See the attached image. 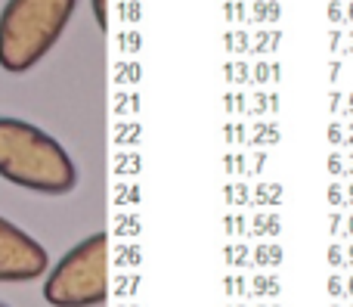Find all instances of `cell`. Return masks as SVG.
I'll use <instances>...</instances> for the list:
<instances>
[{"mask_svg":"<svg viewBox=\"0 0 353 307\" xmlns=\"http://www.w3.org/2000/svg\"><path fill=\"white\" fill-rule=\"evenodd\" d=\"M282 140V130L276 121H257L248 134V146L254 149H267V146H276Z\"/></svg>","mask_w":353,"mask_h":307,"instance_id":"52a82bcc","label":"cell"},{"mask_svg":"<svg viewBox=\"0 0 353 307\" xmlns=\"http://www.w3.org/2000/svg\"><path fill=\"white\" fill-rule=\"evenodd\" d=\"M140 121H124L115 134V143L118 146H140Z\"/></svg>","mask_w":353,"mask_h":307,"instance_id":"5bb4252c","label":"cell"},{"mask_svg":"<svg viewBox=\"0 0 353 307\" xmlns=\"http://www.w3.org/2000/svg\"><path fill=\"white\" fill-rule=\"evenodd\" d=\"M350 307H353V304H350Z\"/></svg>","mask_w":353,"mask_h":307,"instance_id":"94428289","label":"cell"},{"mask_svg":"<svg viewBox=\"0 0 353 307\" xmlns=\"http://www.w3.org/2000/svg\"><path fill=\"white\" fill-rule=\"evenodd\" d=\"M279 16H282L279 0H257L248 12L251 22H279Z\"/></svg>","mask_w":353,"mask_h":307,"instance_id":"30bf717a","label":"cell"},{"mask_svg":"<svg viewBox=\"0 0 353 307\" xmlns=\"http://www.w3.org/2000/svg\"><path fill=\"white\" fill-rule=\"evenodd\" d=\"M341 106H344V93L332 87V93H329V112H332V118H335L338 112H341Z\"/></svg>","mask_w":353,"mask_h":307,"instance_id":"74e56055","label":"cell"},{"mask_svg":"<svg viewBox=\"0 0 353 307\" xmlns=\"http://www.w3.org/2000/svg\"><path fill=\"white\" fill-rule=\"evenodd\" d=\"M257 307H279V304H257Z\"/></svg>","mask_w":353,"mask_h":307,"instance_id":"6f0895ef","label":"cell"},{"mask_svg":"<svg viewBox=\"0 0 353 307\" xmlns=\"http://www.w3.org/2000/svg\"><path fill=\"white\" fill-rule=\"evenodd\" d=\"M50 267L47 248L12 221L0 217V283H31Z\"/></svg>","mask_w":353,"mask_h":307,"instance_id":"277c9868","label":"cell"},{"mask_svg":"<svg viewBox=\"0 0 353 307\" xmlns=\"http://www.w3.org/2000/svg\"><path fill=\"white\" fill-rule=\"evenodd\" d=\"M130 50H140V34H124V53H130Z\"/></svg>","mask_w":353,"mask_h":307,"instance_id":"b9f144b4","label":"cell"},{"mask_svg":"<svg viewBox=\"0 0 353 307\" xmlns=\"http://www.w3.org/2000/svg\"><path fill=\"white\" fill-rule=\"evenodd\" d=\"M344 177H353V152L344 155Z\"/></svg>","mask_w":353,"mask_h":307,"instance_id":"bcb514c9","label":"cell"},{"mask_svg":"<svg viewBox=\"0 0 353 307\" xmlns=\"http://www.w3.org/2000/svg\"><path fill=\"white\" fill-rule=\"evenodd\" d=\"M223 171H226V177H248V161H245V155L242 152H226L223 155Z\"/></svg>","mask_w":353,"mask_h":307,"instance_id":"9a60e30c","label":"cell"},{"mask_svg":"<svg viewBox=\"0 0 353 307\" xmlns=\"http://www.w3.org/2000/svg\"><path fill=\"white\" fill-rule=\"evenodd\" d=\"M226 19H230V22H245V19H248L245 3H226Z\"/></svg>","mask_w":353,"mask_h":307,"instance_id":"e575fe53","label":"cell"},{"mask_svg":"<svg viewBox=\"0 0 353 307\" xmlns=\"http://www.w3.org/2000/svg\"><path fill=\"white\" fill-rule=\"evenodd\" d=\"M140 168H143V161H140V155L137 152H124V159H121V165H118V174H124V177H137L140 174Z\"/></svg>","mask_w":353,"mask_h":307,"instance_id":"d4e9b609","label":"cell"},{"mask_svg":"<svg viewBox=\"0 0 353 307\" xmlns=\"http://www.w3.org/2000/svg\"><path fill=\"white\" fill-rule=\"evenodd\" d=\"M226 307H248V304H226Z\"/></svg>","mask_w":353,"mask_h":307,"instance_id":"9f6ffc18","label":"cell"},{"mask_svg":"<svg viewBox=\"0 0 353 307\" xmlns=\"http://www.w3.org/2000/svg\"><path fill=\"white\" fill-rule=\"evenodd\" d=\"M223 230H226V236H245L248 233V217L245 215H226Z\"/></svg>","mask_w":353,"mask_h":307,"instance_id":"d6986e66","label":"cell"},{"mask_svg":"<svg viewBox=\"0 0 353 307\" xmlns=\"http://www.w3.org/2000/svg\"><path fill=\"white\" fill-rule=\"evenodd\" d=\"M245 112H248V115H254L257 121H261V118H263V115H267V112H270V93L257 90L254 97L248 99V109H245Z\"/></svg>","mask_w":353,"mask_h":307,"instance_id":"e0dca14e","label":"cell"},{"mask_svg":"<svg viewBox=\"0 0 353 307\" xmlns=\"http://www.w3.org/2000/svg\"><path fill=\"white\" fill-rule=\"evenodd\" d=\"M78 0H6L0 12V68H34L62 37Z\"/></svg>","mask_w":353,"mask_h":307,"instance_id":"7a4b0ae2","label":"cell"},{"mask_svg":"<svg viewBox=\"0 0 353 307\" xmlns=\"http://www.w3.org/2000/svg\"><path fill=\"white\" fill-rule=\"evenodd\" d=\"M325 261H329L332 270H338V267H344V248L338 246V242H332L329 252H325Z\"/></svg>","mask_w":353,"mask_h":307,"instance_id":"4dcf8cb0","label":"cell"},{"mask_svg":"<svg viewBox=\"0 0 353 307\" xmlns=\"http://www.w3.org/2000/svg\"><path fill=\"white\" fill-rule=\"evenodd\" d=\"M344 264H350V267H353V246L347 248V252H344Z\"/></svg>","mask_w":353,"mask_h":307,"instance_id":"db71d44e","label":"cell"},{"mask_svg":"<svg viewBox=\"0 0 353 307\" xmlns=\"http://www.w3.org/2000/svg\"><path fill=\"white\" fill-rule=\"evenodd\" d=\"M338 78H341V59H335L329 66V81H332V84H338Z\"/></svg>","mask_w":353,"mask_h":307,"instance_id":"7bdbcfd3","label":"cell"},{"mask_svg":"<svg viewBox=\"0 0 353 307\" xmlns=\"http://www.w3.org/2000/svg\"><path fill=\"white\" fill-rule=\"evenodd\" d=\"M338 47H341V31H332V37H329V50L335 53Z\"/></svg>","mask_w":353,"mask_h":307,"instance_id":"ee69618b","label":"cell"},{"mask_svg":"<svg viewBox=\"0 0 353 307\" xmlns=\"http://www.w3.org/2000/svg\"><path fill=\"white\" fill-rule=\"evenodd\" d=\"M344 22H350V25H353V3L347 6V10H344Z\"/></svg>","mask_w":353,"mask_h":307,"instance_id":"f5cc1de1","label":"cell"},{"mask_svg":"<svg viewBox=\"0 0 353 307\" xmlns=\"http://www.w3.org/2000/svg\"><path fill=\"white\" fill-rule=\"evenodd\" d=\"M341 112H344V115H350V118H353V93H350V97H344V106H341Z\"/></svg>","mask_w":353,"mask_h":307,"instance_id":"7dc6e473","label":"cell"},{"mask_svg":"<svg viewBox=\"0 0 353 307\" xmlns=\"http://www.w3.org/2000/svg\"><path fill=\"white\" fill-rule=\"evenodd\" d=\"M332 307H341V304H332Z\"/></svg>","mask_w":353,"mask_h":307,"instance_id":"680465c9","label":"cell"},{"mask_svg":"<svg viewBox=\"0 0 353 307\" xmlns=\"http://www.w3.org/2000/svg\"><path fill=\"white\" fill-rule=\"evenodd\" d=\"M226 53H248V34L245 31H226Z\"/></svg>","mask_w":353,"mask_h":307,"instance_id":"44dd1931","label":"cell"},{"mask_svg":"<svg viewBox=\"0 0 353 307\" xmlns=\"http://www.w3.org/2000/svg\"><path fill=\"white\" fill-rule=\"evenodd\" d=\"M121 75H124V84H137V81H140V62H134V59H124Z\"/></svg>","mask_w":353,"mask_h":307,"instance_id":"1f68e13d","label":"cell"},{"mask_svg":"<svg viewBox=\"0 0 353 307\" xmlns=\"http://www.w3.org/2000/svg\"><path fill=\"white\" fill-rule=\"evenodd\" d=\"M325 292H329V298H344V279L332 273L329 283H325Z\"/></svg>","mask_w":353,"mask_h":307,"instance_id":"836d02e7","label":"cell"},{"mask_svg":"<svg viewBox=\"0 0 353 307\" xmlns=\"http://www.w3.org/2000/svg\"><path fill=\"white\" fill-rule=\"evenodd\" d=\"M279 292H282V283H279V277L276 273H270V277H254L248 283V295L251 298H279Z\"/></svg>","mask_w":353,"mask_h":307,"instance_id":"9c48e42d","label":"cell"},{"mask_svg":"<svg viewBox=\"0 0 353 307\" xmlns=\"http://www.w3.org/2000/svg\"><path fill=\"white\" fill-rule=\"evenodd\" d=\"M282 199H285V186L279 184V180H261L257 186H251V202L248 205H270V208H276V205H282Z\"/></svg>","mask_w":353,"mask_h":307,"instance_id":"8992f818","label":"cell"},{"mask_svg":"<svg viewBox=\"0 0 353 307\" xmlns=\"http://www.w3.org/2000/svg\"><path fill=\"white\" fill-rule=\"evenodd\" d=\"M325 140L332 143V146H344V128L338 121L329 124V130H325Z\"/></svg>","mask_w":353,"mask_h":307,"instance_id":"d6a6232c","label":"cell"},{"mask_svg":"<svg viewBox=\"0 0 353 307\" xmlns=\"http://www.w3.org/2000/svg\"><path fill=\"white\" fill-rule=\"evenodd\" d=\"M279 43H282L279 31H257L254 47H248V50H251V53H257V56H267V53H276V50H279Z\"/></svg>","mask_w":353,"mask_h":307,"instance_id":"7c38bea8","label":"cell"},{"mask_svg":"<svg viewBox=\"0 0 353 307\" xmlns=\"http://www.w3.org/2000/svg\"><path fill=\"white\" fill-rule=\"evenodd\" d=\"M121 16H124V22H140V3H124V10H121Z\"/></svg>","mask_w":353,"mask_h":307,"instance_id":"f35d334b","label":"cell"},{"mask_svg":"<svg viewBox=\"0 0 353 307\" xmlns=\"http://www.w3.org/2000/svg\"><path fill=\"white\" fill-rule=\"evenodd\" d=\"M282 109V99H279V93H270V112H273V115H276V112H279Z\"/></svg>","mask_w":353,"mask_h":307,"instance_id":"f6af8a7d","label":"cell"},{"mask_svg":"<svg viewBox=\"0 0 353 307\" xmlns=\"http://www.w3.org/2000/svg\"><path fill=\"white\" fill-rule=\"evenodd\" d=\"M118 264H124V267H137V264H140V246H137V242H134V246H124Z\"/></svg>","mask_w":353,"mask_h":307,"instance_id":"f546056e","label":"cell"},{"mask_svg":"<svg viewBox=\"0 0 353 307\" xmlns=\"http://www.w3.org/2000/svg\"><path fill=\"white\" fill-rule=\"evenodd\" d=\"M0 177L41 196H65L78 184V168L47 130L0 115Z\"/></svg>","mask_w":353,"mask_h":307,"instance_id":"6da1fadb","label":"cell"},{"mask_svg":"<svg viewBox=\"0 0 353 307\" xmlns=\"http://www.w3.org/2000/svg\"><path fill=\"white\" fill-rule=\"evenodd\" d=\"M223 199L226 205H248L251 202V184H245V180H230V184L223 186Z\"/></svg>","mask_w":353,"mask_h":307,"instance_id":"8fae6325","label":"cell"},{"mask_svg":"<svg viewBox=\"0 0 353 307\" xmlns=\"http://www.w3.org/2000/svg\"><path fill=\"white\" fill-rule=\"evenodd\" d=\"M223 292L226 298H248V283H245V277H226L223 279Z\"/></svg>","mask_w":353,"mask_h":307,"instance_id":"ac0fdd59","label":"cell"},{"mask_svg":"<svg viewBox=\"0 0 353 307\" xmlns=\"http://www.w3.org/2000/svg\"><path fill=\"white\" fill-rule=\"evenodd\" d=\"M53 307H97L109 298V236L93 233L72 248L43 279Z\"/></svg>","mask_w":353,"mask_h":307,"instance_id":"3957f363","label":"cell"},{"mask_svg":"<svg viewBox=\"0 0 353 307\" xmlns=\"http://www.w3.org/2000/svg\"><path fill=\"white\" fill-rule=\"evenodd\" d=\"M140 289V277H124V283H121V295H134V292Z\"/></svg>","mask_w":353,"mask_h":307,"instance_id":"ab89813d","label":"cell"},{"mask_svg":"<svg viewBox=\"0 0 353 307\" xmlns=\"http://www.w3.org/2000/svg\"><path fill=\"white\" fill-rule=\"evenodd\" d=\"M267 81H273V62H257L251 68V84H267Z\"/></svg>","mask_w":353,"mask_h":307,"instance_id":"484cf974","label":"cell"},{"mask_svg":"<svg viewBox=\"0 0 353 307\" xmlns=\"http://www.w3.org/2000/svg\"><path fill=\"white\" fill-rule=\"evenodd\" d=\"M223 106H226V112H230V115H242V112L248 109V97H245V93H226Z\"/></svg>","mask_w":353,"mask_h":307,"instance_id":"cb8c5ba5","label":"cell"},{"mask_svg":"<svg viewBox=\"0 0 353 307\" xmlns=\"http://www.w3.org/2000/svg\"><path fill=\"white\" fill-rule=\"evenodd\" d=\"M344 3H338V0H332L329 3V19L332 22H344V10H341Z\"/></svg>","mask_w":353,"mask_h":307,"instance_id":"60d3db41","label":"cell"},{"mask_svg":"<svg viewBox=\"0 0 353 307\" xmlns=\"http://www.w3.org/2000/svg\"><path fill=\"white\" fill-rule=\"evenodd\" d=\"M93 3V12H97V22H99V28H109V12H105V0H90Z\"/></svg>","mask_w":353,"mask_h":307,"instance_id":"d590c367","label":"cell"},{"mask_svg":"<svg viewBox=\"0 0 353 307\" xmlns=\"http://www.w3.org/2000/svg\"><path fill=\"white\" fill-rule=\"evenodd\" d=\"M267 165H270V155L263 152V149H257L254 161H251V168H248V177H261V174L267 171Z\"/></svg>","mask_w":353,"mask_h":307,"instance_id":"f1b7e54d","label":"cell"},{"mask_svg":"<svg viewBox=\"0 0 353 307\" xmlns=\"http://www.w3.org/2000/svg\"><path fill=\"white\" fill-rule=\"evenodd\" d=\"M344 202L353 205V180H350V184H344Z\"/></svg>","mask_w":353,"mask_h":307,"instance_id":"c3c4849f","label":"cell"},{"mask_svg":"<svg viewBox=\"0 0 353 307\" xmlns=\"http://www.w3.org/2000/svg\"><path fill=\"white\" fill-rule=\"evenodd\" d=\"M0 307H6V304H3V301H0Z\"/></svg>","mask_w":353,"mask_h":307,"instance_id":"91938a15","label":"cell"},{"mask_svg":"<svg viewBox=\"0 0 353 307\" xmlns=\"http://www.w3.org/2000/svg\"><path fill=\"white\" fill-rule=\"evenodd\" d=\"M223 75H226V81L230 84H251V66L248 62H226L223 66Z\"/></svg>","mask_w":353,"mask_h":307,"instance_id":"4fadbf2b","label":"cell"},{"mask_svg":"<svg viewBox=\"0 0 353 307\" xmlns=\"http://www.w3.org/2000/svg\"><path fill=\"white\" fill-rule=\"evenodd\" d=\"M341 227H344V215L338 208H332V215H329V233H332V239H335V233H341Z\"/></svg>","mask_w":353,"mask_h":307,"instance_id":"8d00e7d4","label":"cell"},{"mask_svg":"<svg viewBox=\"0 0 353 307\" xmlns=\"http://www.w3.org/2000/svg\"><path fill=\"white\" fill-rule=\"evenodd\" d=\"M325 202H329L332 208H338V211L347 205V202H344V184H341V180H332V184H329V190H325Z\"/></svg>","mask_w":353,"mask_h":307,"instance_id":"603a6c76","label":"cell"},{"mask_svg":"<svg viewBox=\"0 0 353 307\" xmlns=\"http://www.w3.org/2000/svg\"><path fill=\"white\" fill-rule=\"evenodd\" d=\"M226 143H230V146H236V143H248V128H245V124L242 121H230V124H226Z\"/></svg>","mask_w":353,"mask_h":307,"instance_id":"7402d4cb","label":"cell"},{"mask_svg":"<svg viewBox=\"0 0 353 307\" xmlns=\"http://www.w3.org/2000/svg\"><path fill=\"white\" fill-rule=\"evenodd\" d=\"M341 53H344V56H353V31H350V43L341 50Z\"/></svg>","mask_w":353,"mask_h":307,"instance_id":"11a10c76","label":"cell"},{"mask_svg":"<svg viewBox=\"0 0 353 307\" xmlns=\"http://www.w3.org/2000/svg\"><path fill=\"white\" fill-rule=\"evenodd\" d=\"M251 261H254L257 267H279L282 261H285V248L276 246V242H263L261 239V246L251 252Z\"/></svg>","mask_w":353,"mask_h":307,"instance_id":"ba28073f","label":"cell"},{"mask_svg":"<svg viewBox=\"0 0 353 307\" xmlns=\"http://www.w3.org/2000/svg\"><path fill=\"white\" fill-rule=\"evenodd\" d=\"M344 146L353 149V124H350V128H344Z\"/></svg>","mask_w":353,"mask_h":307,"instance_id":"681fc988","label":"cell"},{"mask_svg":"<svg viewBox=\"0 0 353 307\" xmlns=\"http://www.w3.org/2000/svg\"><path fill=\"white\" fill-rule=\"evenodd\" d=\"M341 233H347V236H353V215L344 221V227H341Z\"/></svg>","mask_w":353,"mask_h":307,"instance_id":"f907efd6","label":"cell"},{"mask_svg":"<svg viewBox=\"0 0 353 307\" xmlns=\"http://www.w3.org/2000/svg\"><path fill=\"white\" fill-rule=\"evenodd\" d=\"M344 298H353V277L344 283Z\"/></svg>","mask_w":353,"mask_h":307,"instance_id":"816d5d0a","label":"cell"},{"mask_svg":"<svg viewBox=\"0 0 353 307\" xmlns=\"http://www.w3.org/2000/svg\"><path fill=\"white\" fill-rule=\"evenodd\" d=\"M248 233L254 236V239H276V236L282 233V215L276 208L257 211V215L248 221Z\"/></svg>","mask_w":353,"mask_h":307,"instance_id":"5b68a950","label":"cell"},{"mask_svg":"<svg viewBox=\"0 0 353 307\" xmlns=\"http://www.w3.org/2000/svg\"><path fill=\"white\" fill-rule=\"evenodd\" d=\"M118 233H124V236H140V215H137V211H124L121 217H118Z\"/></svg>","mask_w":353,"mask_h":307,"instance_id":"ffe728a7","label":"cell"},{"mask_svg":"<svg viewBox=\"0 0 353 307\" xmlns=\"http://www.w3.org/2000/svg\"><path fill=\"white\" fill-rule=\"evenodd\" d=\"M325 171H329V177H332V180H341V177H344V155L332 152V155H329V161H325Z\"/></svg>","mask_w":353,"mask_h":307,"instance_id":"83f0119b","label":"cell"},{"mask_svg":"<svg viewBox=\"0 0 353 307\" xmlns=\"http://www.w3.org/2000/svg\"><path fill=\"white\" fill-rule=\"evenodd\" d=\"M118 112L137 115V112H140V93H124V97H118Z\"/></svg>","mask_w":353,"mask_h":307,"instance_id":"4316f807","label":"cell"},{"mask_svg":"<svg viewBox=\"0 0 353 307\" xmlns=\"http://www.w3.org/2000/svg\"><path fill=\"white\" fill-rule=\"evenodd\" d=\"M226 264L230 267H248L251 264V252H248V246H242V242H236V246H226Z\"/></svg>","mask_w":353,"mask_h":307,"instance_id":"2e32d148","label":"cell"}]
</instances>
